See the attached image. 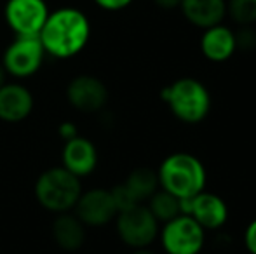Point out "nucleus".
I'll list each match as a JSON object with an SVG mask.
<instances>
[{
  "instance_id": "nucleus-1",
  "label": "nucleus",
  "mask_w": 256,
  "mask_h": 254,
  "mask_svg": "<svg viewBox=\"0 0 256 254\" xmlns=\"http://www.w3.org/2000/svg\"><path fill=\"white\" fill-rule=\"evenodd\" d=\"M91 37V24L82 10L63 7L49 12L38 38L48 54L66 59L77 56L88 45Z\"/></svg>"
},
{
  "instance_id": "nucleus-2",
  "label": "nucleus",
  "mask_w": 256,
  "mask_h": 254,
  "mask_svg": "<svg viewBox=\"0 0 256 254\" xmlns=\"http://www.w3.org/2000/svg\"><path fill=\"white\" fill-rule=\"evenodd\" d=\"M158 187L178 199L194 197L206 187V169L190 153H172L166 157L157 171Z\"/></svg>"
},
{
  "instance_id": "nucleus-3",
  "label": "nucleus",
  "mask_w": 256,
  "mask_h": 254,
  "mask_svg": "<svg viewBox=\"0 0 256 254\" xmlns=\"http://www.w3.org/2000/svg\"><path fill=\"white\" fill-rule=\"evenodd\" d=\"M35 199L44 209L54 214L68 213L75 207L82 193L80 178L63 166L44 171L35 181Z\"/></svg>"
},
{
  "instance_id": "nucleus-4",
  "label": "nucleus",
  "mask_w": 256,
  "mask_h": 254,
  "mask_svg": "<svg viewBox=\"0 0 256 254\" xmlns=\"http://www.w3.org/2000/svg\"><path fill=\"white\" fill-rule=\"evenodd\" d=\"M160 98L178 120L197 124L204 120L211 108V96L202 82L196 78H178L162 89Z\"/></svg>"
},
{
  "instance_id": "nucleus-5",
  "label": "nucleus",
  "mask_w": 256,
  "mask_h": 254,
  "mask_svg": "<svg viewBox=\"0 0 256 254\" xmlns=\"http://www.w3.org/2000/svg\"><path fill=\"white\" fill-rule=\"evenodd\" d=\"M117 234L126 246L132 249H145L158 234V221L143 204L117 213Z\"/></svg>"
},
{
  "instance_id": "nucleus-6",
  "label": "nucleus",
  "mask_w": 256,
  "mask_h": 254,
  "mask_svg": "<svg viewBox=\"0 0 256 254\" xmlns=\"http://www.w3.org/2000/svg\"><path fill=\"white\" fill-rule=\"evenodd\" d=\"M160 239L168 254H199L204 248V228L194 218L180 214L164 223Z\"/></svg>"
},
{
  "instance_id": "nucleus-7",
  "label": "nucleus",
  "mask_w": 256,
  "mask_h": 254,
  "mask_svg": "<svg viewBox=\"0 0 256 254\" xmlns=\"http://www.w3.org/2000/svg\"><path fill=\"white\" fill-rule=\"evenodd\" d=\"M44 47L38 37H16L6 49L2 66L14 78H28L38 71L44 61Z\"/></svg>"
},
{
  "instance_id": "nucleus-8",
  "label": "nucleus",
  "mask_w": 256,
  "mask_h": 254,
  "mask_svg": "<svg viewBox=\"0 0 256 254\" xmlns=\"http://www.w3.org/2000/svg\"><path fill=\"white\" fill-rule=\"evenodd\" d=\"M4 14L16 37H38L49 9L44 0H9Z\"/></svg>"
},
{
  "instance_id": "nucleus-9",
  "label": "nucleus",
  "mask_w": 256,
  "mask_h": 254,
  "mask_svg": "<svg viewBox=\"0 0 256 254\" xmlns=\"http://www.w3.org/2000/svg\"><path fill=\"white\" fill-rule=\"evenodd\" d=\"M182 214L194 218L204 230H216L223 227L228 218V207L222 197L209 192H199L194 197L180 199Z\"/></svg>"
},
{
  "instance_id": "nucleus-10",
  "label": "nucleus",
  "mask_w": 256,
  "mask_h": 254,
  "mask_svg": "<svg viewBox=\"0 0 256 254\" xmlns=\"http://www.w3.org/2000/svg\"><path fill=\"white\" fill-rule=\"evenodd\" d=\"M66 101L82 113L102 112L108 101V89L94 75H77L66 85Z\"/></svg>"
},
{
  "instance_id": "nucleus-11",
  "label": "nucleus",
  "mask_w": 256,
  "mask_h": 254,
  "mask_svg": "<svg viewBox=\"0 0 256 254\" xmlns=\"http://www.w3.org/2000/svg\"><path fill=\"white\" fill-rule=\"evenodd\" d=\"M74 209L86 227H103L117 216V207L112 199V193L104 188L82 192Z\"/></svg>"
},
{
  "instance_id": "nucleus-12",
  "label": "nucleus",
  "mask_w": 256,
  "mask_h": 254,
  "mask_svg": "<svg viewBox=\"0 0 256 254\" xmlns=\"http://www.w3.org/2000/svg\"><path fill=\"white\" fill-rule=\"evenodd\" d=\"M61 159L64 169L82 180L84 176H89L98 166V150L91 139L77 136L64 141Z\"/></svg>"
},
{
  "instance_id": "nucleus-13",
  "label": "nucleus",
  "mask_w": 256,
  "mask_h": 254,
  "mask_svg": "<svg viewBox=\"0 0 256 254\" xmlns=\"http://www.w3.org/2000/svg\"><path fill=\"white\" fill-rule=\"evenodd\" d=\"M34 94L21 84H6L0 87V120L7 124L23 122L34 112Z\"/></svg>"
},
{
  "instance_id": "nucleus-14",
  "label": "nucleus",
  "mask_w": 256,
  "mask_h": 254,
  "mask_svg": "<svg viewBox=\"0 0 256 254\" xmlns=\"http://www.w3.org/2000/svg\"><path fill=\"white\" fill-rule=\"evenodd\" d=\"M52 241L63 251H78L86 242V225L77 218V214L60 213L51 225Z\"/></svg>"
},
{
  "instance_id": "nucleus-15",
  "label": "nucleus",
  "mask_w": 256,
  "mask_h": 254,
  "mask_svg": "<svg viewBox=\"0 0 256 254\" xmlns=\"http://www.w3.org/2000/svg\"><path fill=\"white\" fill-rule=\"evenodd\" d=\"M200 51L209 61H226L237 51L236 31H232L228 26H223L222 23L206 28L200 37Z\"/></svg>"
},
{
  "instance_id": "nucleus-16",
  "label": "nucleus",
  "mask_w": 256,
  "mask_h": 254,
  "mask_svg": "<svg viewBox=\"0 0 256 254\" xmlns=\"http://www.w3.org/2000/svg\"><path fill=\"white\" fill-rule=\"evenodd\" d=\"M183 16L197 28H211L226 16V0H182Z\"/></svg>"
},
{
  "instance_id": "nucleus-17",
  "label": "nucleus",
  "mask_w": 256,
  "mask_h": 254,
  "mask_svg": "<svg viewBox=\"0 0 256 254\" xmlns=\"http://www.w3.org/2000/svg\"><path fill=\"white\" fill-rule=\"evenodd\" d=\"M126 188L140 204L148 200L158 188V176L150 167H138L124 181Z\"/></svg>"
},
{
  "instance_id": "nucleus-18",
  "label": "nucleus",
  "mask_w": 256,
  "mask_h": 254,
  "mask_svg": "<svg viewBox=\"0 0 256 254\" xmlns=\"http://www.w3.org/2000/svg\"><path fill=\"white\" fill-rule=\"evenodd\" d=\"M146 207H148L150 213L154 214L158 223H168V221L174 220L176 216L182 214V211H180V199L166 190L155 192L148 199V206Z\"/></svg>"
},
{
  "instance_id": "nucleus-19",
  "label": "nucleus",
  "mask_w": 256,
  "mask_h": 254,
  "mask_svg": "<svg viewBox=\"0 0 256 254\" xmlns=\"http://www.w3.org/2000/svg\"><path fill=\"white\" fill-rule=\"evenodd\" d=\"M226 14L240 26L256 23V0H226Z\"/></svg>"
},
{
  "instance_id": "nucleus-20",
  "label": "nucleus",
  "mask_w": 256,
  "mask_h": 254,
  "mask_svg": "<svg viewBox=\"0 0 256 254\" xmlns=\"http://www.w3.org/2000/svg\"><path fill=\"white\" fill-rule=\"evenodd\" d=\"M110 193H112V199H114L115 207H117V213L126 211V209H131V207H134V206H138V204H140L138 200L131 195V192L126 188L124 183L115 185V187L110 190Z\"/></svg>"
},
{
  "instance_id": "nucleus-21",
  "label": "nucleus",
  "mask_w": 256,
  "mask_h": 254,
  "mask_svg": "<svg viewBox=\"0 0 256 254\" xmlns=\"http://www.w3.org/2000/svg\"><path fill=\"white\" fill-rule=\"evenodd\" d=\"M236 47L237 51H254L256 49V30L251 26H242L236 31Z\"/></svg>"
},
{
  "instance_id": "nucleus-22",
  "label": "nucleus",
  "mask_w": 256,
  "mask_h": 254,
  "mask_svg": "<svg viewBox=\"0 0 256 254\" xmlns=\"http://www.w3.org/2000/svg\"><path fill=\"white\" fill-rule=\"evenodd\" d=\"M58 134L63 141H68V139H74L78 136V131H77V126L70 120H64L58 126Z\"/></svg>"
},
{
  "instance_id": "nucleus-23",
  "label": "nucleus",
  "mask_w": 256,
  "mask_h": 254,
  "mask_svg": "<svg viewBox=\"0 0 256 254\" xmlns=\"http://www.w3.org/2000/svg\"><path fill=\"white\" fill-rule=\"evenodd\" d=\"M244 244L251 254H256V220L248 225L246 234H244Z\"/></svg>"
},
{
  "instance_id": "nucleus-24",
  "label": "nucleus",
  "mask_w": 256,
  "mask_h": 254,
  "mask_svg": "<svg viewBox=\"0 0 256 254\" xmlns=\"http://www.w3.org/2000/svg\"><path fill=\"white\" fill-rule=\"evenodd\" d=\"M94 2L104 10H120L128 7L132 0H94Z\"/></svg>"
},
{
  "instance_id": "nucleus-25",
  "label": "nucleus",
  "mask_w": 256,
  "mask_h": 254,
  "mask_svg": "<svg viewBox=\"0 0 256 254\" xmlns=\"http://www.w3.org/2000/svg\"><path fill=\"white\" fill-rule=\"evenodd\" d=\"M155 3H157L160 9H176V7L182 5V0H155Z\"/></svg>"
},
{
  "instance_id": "nucleus-26",
  "label": "nucleus",
  "mask_w": 256,
  "mask_h": 254,
  "mask_svg": "<svg viewBox=\"0 0 256 254\" xmlns=\"http://www.w3.org/2000/svg\"><path fill=\"white\" fill-rule=\"evenodd\" d=\"M6 84H7V71L4 70L2 63H0V87H2V85H6Z\"/></svg>"
},
{
  "instance_id": "nucleus-27",
  "label": "nucleus",
  "mask_w": 256,
  "mask_h": 254,
  "mask_svg": "<svg viewBox=\"0 0 256 254\" xmlns=\"http://www.w3.org/2000/svg\"><path fill=\"white\" fill-rule=\"evenodd\" d=\"M132 254H154V253L146 251V248H145V249H134V253Z\"/></svg>"
}]
</instances>
